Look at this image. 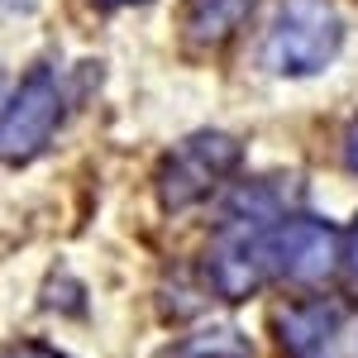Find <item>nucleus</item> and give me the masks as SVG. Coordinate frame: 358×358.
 <instances>
[{
  "label": "nucleus",
  "instance_id": "f257e3e1",
  "mask_svg": "<svg viewBox=\"0 0 358 358\" xmlns=\"http://www.w3.org/2000/svg\"><path fill=\"white\" fill-rule=\"evenodd\" d=\"M339 48V20L325 0H287L268 34V67L273 72H315Z\"/></svg>",
  "mask_w": 358,
  "mask_h": 358
},
{
  "label": "nucleus",
  "instance_id": "f03ea898",
  "mask_svg": "<svg viewBox=\"0 0 358 358\" xmlns=\"http://www.w3.org/2000/svg\"><path fill=\"white\" fill-rule=\"evenodd\" d=\"M258 263L268 273L310 282V277L334 268V229H325V224H315V220L277 224L268 234H258Z\"/></svg>",
  "mask_w": 358,
  "mask_h": 358
},
{
  "label": "nucleus",
  "instance_id": "7ed1b4c3",
  "mask_svg": "<svg viewBox=\"0 0 358 358\" xmlns=\"http://www.w3.org/2000/svg\"><path fill=\"white\" fill-rule=\"evenodd\" d=\"M53 124H57V91H53V82L38 72V77H29V82L20 86L15 106L5 115V153H10V158H29V153L48 138Z\"/></svg>",
  "mask_w": 358,
  "mask_h": 358
},
{
  "label": "nucleus",
  "instance_id": "20e7f679",
  "mask_svg": "<svg viewBox=\"0 0 358 358\" xmlns=\"http://www.w3.org/2000/svg\"><path fill=\"white\" fill-rule=\"evenodd\" d=\"M339 325H344V310L330 306V301L292 306V310L282 315V344H287L296 358H320V354H330V349H334Z\"/></svg>",
  "mask_w": 358,
  "mask_h": 358
},
{
  "label": "nucleus",
  "instance_id": "39448f33",
  "mask_svg": "<svg viewBox=\"0 0 358 358\" xmlns=\"http://www.w3.org/2000/svg\"><path fill=\"white\" fill-rule=\"evenodd\" d=\"M253 0H192V29L201 38H220L229 29L239 24V15H244Z\"/></svg>",
  "mask_w": 358,
  "mask_h": 358
},
{
  "label": "nucleus",
  "instance_id": "423d86ee",
  "mask_svg": "<svg viewBox=\"0 0 358 358\" xmlns=\"http://www.w3.org/2000/svg\"><path fill=\"white\" fill-rule=\"evenodd\" d=\"M182 358H244V344L234 339V330H215V334H201L192 339Z\"/></svg>",
  "mask_w": 358,
  "mask_h": 358
},
{
  "label": "nucleus",
  "instance_id": "0eeeda50",
  "mask_svg": "<svg viewBox=\"0 0 358 358\" xmlns=\"http://www.w3.org/2000/svg\"><path fill=\"white\" fill-rule=\"evenodd\" d=\"M15 358H62V354L48 344H24V349H15Z\"/></svg>",
  "mask_w": 358,
  "mask_h": 358
},
{
  "label": "nucleus",
  "instance_id": "6e6552de",
  "mask_svg": "<svg viewBox=\"0 0 358 358\" xmlns=\"http://www.w3.org/2000/svg\"><path fill=\"white\" fill-rule=\"evenodd\" d=\"M349 163L358 167V129H354V134H349Z\"/></svg>",
  "mask_w": 358,
  "mask_h": 358
},
{
  "label": "nucleus",
  "instance_id": "1a4fd4ad",
  "mask_svg": "<svg viewBox=\"0 0 358 358\" xmlns=\"http://www.w3.org/2000/svg\"><path fill=\"white\" fill-rule=\"evenodd\" d=\"M349 263H354V273H358V229H354V248H349Z\"/></svg>",
  "mask_w": 358,
  "mask_h": 358
}]
</instances>
